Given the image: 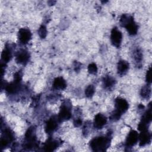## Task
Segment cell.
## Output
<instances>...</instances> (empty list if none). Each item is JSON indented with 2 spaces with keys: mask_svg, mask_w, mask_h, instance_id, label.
<instances>
[{
  "mask_svg": "<svg viewBox=\"0 0 152 152\" xmlns=\"http://www.w3.org/2000/svg\"><path fill=\"white\" fill-rule=\"evenodd\" d=\"M31 33L28 28H22L18 31V39L22 43L26 44L28 43L31 39Z\"/></svg>",
  "mask_w": 152,
  "mask_h": 152,
  "instance_id": "cell-4",
  "label": "cell"
},
{
  "mask_svg": "<svg viewBox=\"0 0 152 152\" xmlns=\"http://www.w3.org/2000/svg\"><path fill=\"white\" fill-rule=\"evenodd\" d=\"M129 69V64L124 61H119L118 64V72L119 74L124 75Z\"/></svg>",
  "mask_w": 152,
  "mask_h": 152,
  "instance_id": "cell-12",
  "label": "cell"
},
{
  "mask_svg": "<svg viewBox=\"0 0 152 152\" xmlns=\"http://www.w3.org/2000/svg\"><path fill=\"white\" fill-rule=\"evenodd\" d=\"M142 53L141 52L138 50H136V51L135 52V55H134V58L136 60L137 62H139L140 61H141L142 59Z\"/></svg>",
  "mask_w": 152,
  "mask_h": 152,
  "instance_id": "cell-24",
  "label": "cell"
},
{
  "mask_svg": "<svg viewBox=\"0 0 152 152\" xmlns=\"http://www.w3.org/2000/svg\"><path fill=\"white\" fill-rule=\"evenodd\" d=\"M146 81L148 83H151V68L150 67L148 70L146 74Z\"/></svg>",
  "mask_w": 152,
  "mask_h": 152,
  "instance_id": "cell-25",
  "label": "cell"
},
{
  "mask_svg": "<svg viewBox=\"0 0 152 152\" xmlns=\"http://www.w3.org/2000/svg\"><path fill=\"white\" fill-rule=\"evenodd\" d=\"M138 138L140 139V145L144 146L150 142L151 134L147 129L141 131L140 135H138Z\"/></svg>",
  "mask_w": 152,
  "mask_h": 152,
  "instance_id": "cell-8",
  "label": "cell"
},
{
  "mask_svg": "<svg viewBox=\"0 0 152 152\" xmlns=\"http://www.w3.org/2000/svg\"><path fill=\"white\" fill-rule=\"evenodd\" d=\"M81 123H82V122H81V121L80 119H76V120L74 121V125H75V126H80V125H81Z\"/></svg>",
  "mask_w": 152,
  "mask_h": 152,
  "instance_id": "cell-27",
  "label": "cell"
},
{
  "mask_svg": "<svg viewBox=\"0 0 152 152\" xmlns=\"http://www.w3.org/2000/svg\"><path fill=\"white\" fill-rule=\"evenodd\" d=\"M53 87L55 89L63 90L66 87V84L62 77H57L53 81Z\"/></svg>",
  "mask_w": 152,
  "mask_h": 152,
  "instance_id": "cell-13",
  "label": "cell"
},
{
  "mask_svg": "<svg viewBox=\"0 0 152 152\" xmlns=\"http://www.w3.org/2000/svg\"><path fill=\"white\" fill-rule=\"evenodd\" d=\"M138 140V134L135 130H131L126 138V144L127 146L132 147L134 145Z\"/></svg>",
  "mask_w": 152,
  "mask_h": 152,
  "instance_id": "cell-7",
  "label": "cell"
},
{
  "mask_svg": "<svg viewBox=\"0 0 152 152\" xmlns=\"http://www.w3.org/2000/svg\"><path fill=\"white\" fill-rule=\"evenodd\" d=\"M115 84V80L110 77L106 76L104 78L103 80V84L106 88H112Z\"/></svg>",
  "mask_w": 152,
  "mask_h": 152,
  "instance_id": "cell-15",
  "label": "cell"
},
{
  "mask_svg": "<svg viewBox=\"0 0 152 152\" xmlns=\"http://www.w3.org/2000/svg\"><path fill=\"white\" fill-rule=\"evenodd\" d=\"M122 40V35L121 32L117 29L116 27L113 28L110 34V40L112 44L116 47L119 48L121 44Z\"/></svg>",
  "mask_w": 152,
  "mask_h": 152,
  "instance_id": "cell-2",
  "label": "cell"
},
{
  "mask_svg": "<svg viewBox=\"0 0 152 152\" xmlns=\"http://www.w3.org/2000/svg\"><path fill=\"white\" fill-rule=\"evenodd\" d=\"M124 27L126 28L128 33L130 35H135L138 31V26L134 21V18L132 16H130L128 21L125 24Z\"/></svg>",
  "mask_w": 152,
  "mask_h": 152,
  "instance_id": "cell-6",
  "label": "cell"
},
{
  "mask_svg": "<svg viewBox=\"0 0 152 152\" xmlns=\"http://www.w3.org/2000/svg\"><path fill=\"white\" fill-rule=\"evenodd\" d=\"M28 53L24 50L19 51L16 55V61L20 64L26 63L29 59Z\"/></svg>",
  "mask_w": 152,
  "mask_h": 152,
  "instance_id": "cell-10",
  "label": "cell"
},
{
  "mask_svg": "<svg viewBox=\"0 0 152 152\" xmlns=\"http://www.w3.org/2000/svg\"><path fill=\"white\" fill-rule=\"evenodd\" d=\"M151 118H152V116H151V108L150 106V108L147 110V111L145 112V113L144 114V115L143 116L141 121L142 122L145 124H148L151 121Z\"/></svg>",
  "mask_w": 152,
  "mask_h": 152,
  "instance_id": "cell-17",
  "label": "cell"
},
{
  "mask_svg": "<svg viewBox=\"0 0 152 152\" xmlns=\"http://www.w3.org/2000/svg\"><path fill=\"white\" fill-rule=\"evenodd\" d=\"M110 144L109 137H99L93 138L90 142V146L93 151H104L109 147Z\"/></svg>",
  "mask_w": 152,
  "mask_h": 152,
  "instance_id": "cell-1",
  "label": "cell"
},
{
  "mask_svg": "<svg viewBox=\"0 0 152 152\" xmlns=\"http://www.w3.org/2000/svg\"><path fill=\"white\" fill-rule=\"evenodd\" d=\"M115 107L116 110L122 114L127 110L129 107V104L126 100L118 97L115 100Z\"/></svg>",
  "mask_w": 152,
  "mask_h": 152,
  "instance_id": "cell-3",
  "label": "cell"
},
{
  "mask_svg": "<svg viewBox=\"0 0 152 152\" xmlns=\"http://www.w3.org/2000/svg\"><path fill=\"white\" fill-rule=\"evenodd\" d=\"M121 113H120L119 112H118L117 110H115L110 116V119L112 121H116L118 119H119L120 117H121Z\"/></svg>",
  "mask_w": 152,
  "mask_h": 152,
  "instance_id": "cell-23",
  "label": "cell"
},
{
  "mask_svg": "<svg viewBox=\"0 0 152 152\" xmlns=\"http://www.w3.org/2000/svg\"><path fill=\"white\" fill-rule=\"evenodd\" d=\"M94 93V88L92 85H90L88 86L86 90H85V94L86 96V97H91L93 96V95Z\"/></svg>",
  "mask_w": 152,
  "mask_h": 152,
  "instance_id": "cell-20",
  "label": "cell"
},
{
  "mask_svg": "<svg viewBox=\"0 0 152 152\" xmlns=\"http://www.w3.org/2000/svg\"><path fill=\"white\" fill-rule=\"evenodd\" d=\"M58 146V143L56 141H55L52 139H49L45 143L44 148L46 151H51L56 149Z\"/></svg>",
  "mask_w": 152,
  "mask_h": 152,
  "instance_id": "cell-14",
  "label": "cell"
},
{
  "mask_svg": "<svg viewBox=\"0 0 152 152\" xmlns=\"http://www.w3.org/2000/svg\"><path fill=\"white\" fill-rule=\"evenodd\" d=\"M107 122V119L106 116L101 113L97 114L94 119V126L97 129L102 128L106 125Z\"/></svg>",
  "mask_w": 152,
  "mask_h": 152,
  "instance_id": "cell-9",
  "label": "cell"
},
{
  "mask_svg": "<svg viewBox=\"0 0 152 152\" xmlns=\"http://www.w3.org/2000/svg\"><path fill=\"white\" fill-rule=\"evenodd\" d=\"M20 83H17L14 81V83H11L10 84H8L7 86H6V91L8 93H15L18 89V84Z\"/></svg>",
  "mask_w": 152,
  "mask_h": 152,
  "instance_id": "cell-16",
  "label": "cell"
},
{
  "mask_svg": "<svg viewBox=\"0 0 152 152\" xmlns=\"http://www.w3.org/2000/svg\"><path fill=\"white\" fill-rule=\"evenodd\" d=\"M71 117V113L69 107L66 105H62L60 112L59 113V115L58 119L59 121H64L70 119Z\"/></svg>",
  "mask_w": 152,
  "mask_h": 152,
  "instance_id": "cell-5",
  "label": "cell"
},
{
  "mask_svg": "<svg viewBox=\"0 0 152 152\" xmlns=\"http://www.w3.org/2000/svg\"><path fill=\"white\" fill-rule=\"evenodd\" d=\"M151 94V88L149 86H144L141 90V95L144 99H148Z\"/></svg>",
  "mask_w": 152,
  "mask_h": 152,
  "instance_id": "cell-19",
  "label": "cell"
},
{
  "mask_svg": "<svg viewBox=\"0 0 152 152\" xmlns=\"http://www.w3.org/2000/svg\"><path fill=\"white\" fill-rule=\"evenodd\" d=\"M88 71L91 74H95L97 72V67L96 64L91 63L88 66Z\"/></svg>",
  "mask_w": 152,
  "mask_h": 152,
  "instance_id": "cell-22",
  "label": "cell"
},
{
  "mask_svg": "<svg viewBox=\"0 0 152 152\" xmlns=\"http://www.w3.org/2000/svg\"><path fill=\"white\" fill-rule=\"evenodd\" d=\"M38 34L39 35V36L42 38L44 39L46 37V35H47V30L46 27L44 25H42L40 28H39L38 30Z\"/></svg>",
  "mask_w": 152,
  "mask_h": 152,
  "instance_id": "cell-21",
  "label": "cell"
},
{
  "mask_svg": "<svg viewBox=\"0 0 152 152\" xmlns=\"http://www.w3.org/2000/svg\"><path fill=\"white\" fill-rule=\"evenodd\" d=\"M11 57H12V55L10 50H9L8 49H5L2 51L1 54V58L4 62H8L11 59Z\"/></svg>",
  "mask_w": 152,
  "mask_h": 152,
  "instance_id": "cell-18",
  "label": "cell"
},
{
  "mask_svg": "<svg viewBox=\"0 0 152 152\" xmlns=\"http://www.w3.org/2000/svg\"><path fill=\"white\" fill-rule=\"evenodd\" d=\"M58 119H56L55 118H50L49 121H47L46 126H45V129L46 132L48 134L51 133L55 131V129L56 128L57 125H58Z\"/></svg>",
  "mask_w": 152,
  "mask_h": 152,
  "instance_id": "cell-11",
  "label": "cell"
},
{
  "mask_svg": "<svg viewBox=\"0 0 152 152\" xmlns=\"http://www.w3.org/2000/svg\"><path fill=\"white\" fill-rule=\"evenodd\" d=\"M14 80L15 82H17V83H20L21 80V74L20 72H16L14 75Z\"/></svg>",
  "mask_w": 152,
  "mask_h": 152,
  "instance_id": "cell-26",
  "label": "cell"
}]
</instances>
